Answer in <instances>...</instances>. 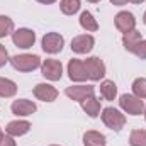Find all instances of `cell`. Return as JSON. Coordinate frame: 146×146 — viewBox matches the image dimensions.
I'll use <instances>...</instances> for the list:
<instances>
[{
  "mask_svg": "<svg viewBox=\"0 0 146 146\" xmlns=\"http://www.w3.org/2000/svg\"><path fill=\"white\" fill-rule=\"evenodd\" d=\"M10 63L17 72H33L41 66V58L36 54H17L10 58Z\"/></svg>",
  "mask_w": 146,
  "mask_h": 146,
  "instance_id": "1",
  "label": "cell"
},
{
  "mask_svg": "<svg viewBox=\"0 0 146 146\" xmlns=\"http://www.w3.org/2000/svg\"><path fill=\"white\" fill-rule=\"evenodd\" d=\"M102 121H104V124L109 129L115 131V133H119L124 127V124H126L124 114H121L119 110L114 109V107H106V109L102 110Z\"/></svg>",
  "mask_w": 146,
  "mask_h": 146,
  "instance_id": "2",
  "label": "cell"
},
{
  "mask_svg": "<svg viewBox=\"0 0 146 146\" xmlns=\"http://www.w3.org/2000/svg\"><path fill=\"white\" fill-rule=\"evenodd\" d=\"M119 106H121V109L126 110V112L131 114V115H141L143 110H145V102H143V99H139V97H136V95H129V94L121 95Z\"/></svg>",
  "mask_w": 146,
  "mask_h": 146,
  "instance_id": "3",
  "label": "cell"
},
{
  "mask_svg": "<svg viewBox=\"0 0 146 146\" xmlns=\"http://www.w3.org/2000/svg\"><path fill=\"white\" fill-rule=\"evenodd\" d=\"M41 73L44 78L51 80V82H56L63 76V66L58 60H44L41 63Z\"/></svg>",
  "mask_w": 146,
  "mask_h": 146,
  "instance_id": "4",
  "label": "cell"
},
{
  "mask_svg": "<svg viewBox=\"0 0 146 146\" xmlns=\"http://www.w3.org/2000/svg\"><path fill=\"white\" fill-rule=\"evenodd\" d=\"M63 44H65V39L61 34L58 33H48L42 37V49L49 54H56L63 49Z\"/></svg>",
  "mask_w": 146,
  "mask_h": 146,
  "instance_id": "5",
  "label": "cell"
},
{
  "mask_svg": "<svg viewBox=\"0 0 146 146\" xmlns=\"http://www.w3.org/2000/svg\"><path fill=\"white\" fill-rule=\"evenodd\" d=\"M83 63H85V68H87V73H88L90 80L97 82V80H100L106 75V65H104V61L99 56H92V58L85 60Z\"/></svg>",
  "mask_w": 146,
  "mask_h": 146,
  "instance_id": "6",
  "label": "cell"
},
{
  "mask_svg": "<svg viewBox=\"0 0 146 146\" xmlns=\"http://www.w3.org/2000/svg\"><path fill=\"white\" fill-rule=\"evenodd\" d=\"M12 41H14L15 46L22 48V49H27V48H33V44L36 41V34L31 29H19V31L12 33Z\"/></svg>",
  "mask_w": 146,
  "mask_h": 146,
  "instance_id": "7",
  "label": "cell"
},
{
  "mask_svg": "<svg viewBox=\"0 0 146 146\" xmlns=\"http://www.w3.org/2000/svg\"><path fill=\"white\" fill-rule=\"evenodd\" d=\"M94 44H95V39L90 34H80L72 39V49L78 54H85V53L92 51Z\"/></svg>",
  "mask_w": 146,
  "mask_h": 146,
  "instance_id": "8",
  "label": "cell"
},
{
  "mask_svg": "<svg viewBox=\"0 0 146 146\" xmlns=\"http://www.w3.org/2000/svg\"><path fill=\"white\" fill-rule=\"evenodd\" d=\"M114 22H115L117 31H121L122 34L131 33L134 29V26H136V19H134V15L131 12H119L115 15V19H114Z\"/></svg>",
  "mask_w": 146,
  "mask_h": 146,
  "instance_id": "9",
  "label": "cell"
},
{
  "mask_svg": "<svg viewBox=\"0 0 146 146\" xmlns=\"http://www.w3.org/2000/svg\"><path fill=\"white\" fill-rule=\"evenodd\" d=\"M65 94H66L72 100L82 102L83 99L94 95V94H95V88H94L92 85H73V87H68V88L65 90Z\"/></svg>",
  "mask_w": 146,
  "mask_h": 146,
  "instance_id": "10",
  "label": "cell"
},
{
  "mask_svg": "<svg viewBox=\"0 0 146 146\" xmlns=\"http://www.w3.org/2000/svg\"><path fill=\"white\" fill-rule=\"evenodd\" d=\"M68 75H70V78H72L73 82H83V80L88 78L85 63L80 61V60H76V58L70 60V63H68Z\"/></svg>",
  "mask_w": 146,
  "mask_h": 146,
  "instance_id": "11",
  "label": "cell"
},
{
  "mask_svg": "<svg viewBox=\"0 0 146 146\" xmlns=\"http://www.w3.org/2000/svg\"><path fill=\"white\" fill-rule=\"evenodd\" d=\"M34 95H36V99L42 100V102H53V100H56V97H58V90H56L53 85L37 83L36 87H34Z\"/></svg>",
  "mask_w": 146,
  "mask_h": 146,
  "instance_id": "12",
  "label": "cell"
},
{
  "mask_svg": "<svg viewBox=\"0 0 146 146\" xmlns=\"http://www.w3.org/2000/svg\"><path fill=\"white\" fill-rule=\"evenodd\" d=\"M12 112L15 115H31L36 112V104L27 100V99H19V100H14L12 104Z\"/></svg>",
  "mask_w": 146,
  "mask_h": 146,
  "instance_id": "13",
  "label": "cell"
},
{
  "mask_svg": "<svg viewBox=\"0 0 146 146\" xmlns=\"http://www.w3.org/2000/svg\"><path fill=\"white\" fill-rule=\"evenodd\" d=\"M29 129H31V122H27V121H12L5 127L9 136H22V134L29 133Z\"/></svg>",
  "mask_w": 146,
  "mask_h": 146,
  "instance_id": "14",
  "label": "cell"
},
{
  "mask_svg": "<svg viewBox=\"0 0 146 146\" xmlns=\"http://www.w3.org/2000/svg\"><path fill=\"white\" fill-rule=\"evenodd\" d=\"M80 106H82V109L85 110L90 117H97V115H99V112H100V102H99L94 95H90V97L83 99V100L80 102Z\"/></svg>",
  "mask_w": 146,
  "mask_h": 146,
  "instance_id": "15",
  "label": "cell"
},
{
  "mask_svg": "<svg viewBox=\"0 0 146 146\" xmlns=\"http://www.w3.org/2000/svg\"><path fill=\"white\" fill-rule=\"evenodd\" d=\"M83 145L85 146H104L106 145V136L97 131H87L83 134Z\"/></svg>",
  "mask_w": 146,
  "mask_h": 146,
  "instance_id": "16",
  "label": "cell"
},
{
  "mask_svg": "<svg viewBox=\"0 0 146 146\" xmlns=\"http://www.w3.org/2000/svg\"><path fill=\"white\" fill-rule=\"evenodd\" d=\"M80 26L85 29V31H88V33H95L97 29H99V24H97V21L94 19V15L90 14V12H82V15H80Z\"/></svg>",
  "mask_w": 146,
  "mask_h": 146,
  "instance_id": "17",
  "label": "cell"
},
{
  "mask_svg": "<svg viewBox=\"0 0 146 146\" xmlns=\"http://www.w3.org/2000/svg\"><path fill=\"white\" fill-rule=\"evenodd\" d=\"M100 95L106 99V100H114L115 95H117V87L112 80H104L102 85H100Z\"/></svg>",
  "mask_w": 146,
  "mask_h": 146,
  "instance_id": "18",
  "label": "cell"
},
{
  "mask_svg": "<svg viewBox=\"0 0 146 146\" xmlns=\"http://www.w3.org/2000/svg\"><path fill=\"white\" fill-rule=\"evenodd\" d=\"M17 94V85L9 80L0 76V97H14Z\"/></svg>",
  "mask_w": 146,
  "mask_h": 146,
  "instance_id": "19",
  "label": "cell"
},
{
  "mask_svg": "<svg viewBox=\"0 0 146 146\" xmlns=\"http://www.w3.org/2000/svg\"><path fill=\"white\" fill-rule=\"evenodd\" d=\"M143 37H141V33L139 31H136V29H133L131 33H126L124 37H122V44H124V48L127 49V51H133V48L141 41Z\"/></svg>",
  "mask_w": 146,
  "mask_h": 146,
  "instance_id": "20",
  "label": "cell"
},
{
  "mask_svg": "<svg viewBox=\"0 0 146 146\" xmlns=\"http://www.w3.org/2000/svg\"><path fill=\"white\" fill-rule=\"evenodd\" d=\"M60 9H61V12L65 15H73L80 9V0H61L60 2Z\"/></svg>",
  "mask_w": 146,
  "mask_h": 146,
  "instance_id": "21",
  "label": "cell"
},
{
  "mask_svg": "<svg viewBox=\"0 0 146 146\" xmlns=\"http://www.w3.org/2000/svg\"><path fill=\"white\" fill-rule=\"evenodd\" d=\"M131 146H146V131L145 129H134L129 136Z\"/></svg>",
  "mask_w": 146,
  "mask_h": 146,
  "instance_id": "22",
  "label": "cell"
},
{
  "mask_svg": "<svg viewBox=\"0 0 146 146\" xmlns=\"http://www.w3.org/2000/svg\"><path fill=\"white\" fill-rule=\"evenodd\" d=\"M14 33V22L7 15H0V37H5Z\"/></svg>",
  "mask_w": 146,
  "mask_h": 146,
  "instance_id": "23",
  "label": "cell"
},
{
  "mask_svg": "<svg viewBox=\"0 0 146 146\" xmlns=\"http://www.w3.org/2000/svg\"><path fill=\"white\" fill-rule=\"evenodd\" d=\"M133 92L136 97L146 99V78H136L133 82Z\"/></svg>",
  "mask_w": 146,
  "mask_h": 146,
  "instance_id": "24",
  "label": "cell"
},
{
  "mask_svg": "<svg viewBox=\"0 0 146 146\" xmlns=\"http://www.w3.org/2000/svg\"><path fill=\"white\" fill-rule=\"evenodd\" d=\"M131 53H134L138 58H141V60H146V41L145 39H141L134 48H133V51Z\"/></svg>",
  "mask_w": 146,
  "mask_h": 146,
  "instance_id": "25",
  "label": "cell"
},
{
  "mask_svg": "<svg viewBox=\"0 0 146 146\" xmlns=\"http://www.w3.org/2000/svg\"><path fill=\"white\" fill-rule=\"evenodd\" d=\"M7 61H10V60H9V53H7L5 46H2V44H0V68H2V66H5V63H7Z\"/></svg>",
  "mask_w": 146,
  "mask_h": 146,
  "instance_id": "26",
  "label": "cell"
},
{
  "mask_svg": "<svg viewBox=\"0 0 146 146\" xmlns=\"http://www.w3.org/2000/svg\"><path fill=\"white\" fill-rule=\"evenodd\" d=\"M0 146H15V141L12 139V136H2L0 138Z\"/></svg>",
  "mask_w": 146,
  "mask_h": 146,
  "instance_id": "27",
  "label": "cell"
},
{
  "mask_svg": "<svg viewBox=\"0 0 146 146\" xmlns=\"http://www.w3.org/2000/svg\"><path fill=\"white\" fill-rule=\"evenodd\" d=\"M110 3H114V5H126L127 0H110Z\"/></svg>",
  "mask_w": 146,
  "mask_h": 146,
  "instance_id": "28",
  "label": "cell"
},
{
  "mask_svg": "<svg viewBox=\"0 0 146 146\" xmlns=\"http://www.w3.org/2000/svg\"><path fill=\"white\" fill-rule=\"evenodd\" d=\"M37 2H41V3H46V5H49V3H54L56 0H37Z\"/></svg>",
  "mask_w": 146,
  "mask_h": 146,
  "instance_id": "29",
  "label": "cell"
},
{
  "mask_svg": "<svg viewBox=\"0 0 146 146\" xmlns=\"http://www.w3.org/2000/svg\"><path fill=\"white\" fill-rule=\"evenodd\" d=\"M129 2H133V3H141V2H145V0H129Z\"/></svg>",
  "mask_w": 146,
  "mask_h": 146,
  "instance_id": "30",
  "label": "cell"
},
{
  "mask_svg": "<svg viewBox=\"0 0 146 146\" xmlns=\"http://www.w3.org/2000/svg\"><path fill=\"white\" fill-rule=\"evenodd\" d=\"M90 3H97V2H100V0H88Z\"/></svg>",
  "mask_w": 146,
  "mask_h": 146,
  "instance_id": "31",
  "label": "cell"
},
{
  "mask_svg": "<svg viewBox=\"0 0 146 146\" xmlns=\"http://www.w3.org/2000/svg\"><path fill=\"white\" fill-rule=\"evenodd\" d=\"M143 22L146 24V12H145V15H143Z\"/></svg>",
  "mask_w": 146,
  "mask_h": 146,
  "instance_id": "32",
  "label": "cell"
},
{
  "mask_svg": "<svg viewBox=\"0 0 146 146\" xmlns=\"http://www.w3.org/2000/svg\"><path fill=\"white\" fill-rule=\"evenodd\" d=\"M2 136H3V133H2V129H0V138H2Z\"/></svg>",
  "mask_w": 146,
  "mask_h": 146,
  "instance_id": "33",
  "label": "cell"
},
{
  "mask_svg": "<svg viewBox=\"0 0 146 146\" xmlns=\"http://www.w3.org/2000/svg\"><path fill=\"white\" fill-rule=\"evenodd\" d=\"M145 117H146V112H145Z\"/></svg>",
  "mask_w": 146,
  "mask_h": 146,
  "instance_id": "34",
  "label": "cell"
}]
</instances>
